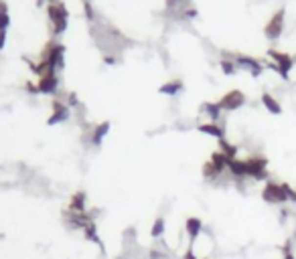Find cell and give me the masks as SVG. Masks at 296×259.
I'll return each mask as SVG.
<instances>
[{
	"label": "cell",
	"instance_id": "1",
	"mask_svg": "<svg viewBox=\"0 0 296 259\" xmlns=\"http://www.w3.org/2000/svg\"><path fill=\"white\" fill-rule=\"evenodd\" d=\"M47 15H49V20L53 24V33L63 35L67 31V24H69V10H67V6L61 0L59 2L47 4Z\"/></svg>",
	"mask_w": 296,
	"mask_h": 259
},
{
	"label": "cell",
	"instance_id": "2",
	"mask_svg": "<svg viewBox=\"0 0 296 259\" xmlns=\"http://www.w3.org/2000/svg\"><path fill=\"white\" fill-rule=\"evenodd\" d=\"M65 45H59V43H49L45 45L43 49V61L49 63V67L53 71H59V69H65Z\"/></svg>",
	"mask_w": 296,
	"mask_h": 259
},
{
	"label": "cell",
	"instance_id": "3",
	"mask_svg": "<svg viewBox=\"0 0 296 259\" xmlns=\"http://www.w3.org/2000/svg\"><path fill=\"white\" fill-rule=\"evenodd\" d=\"M262 200L268 204H286L288 197H286V190L282 186V182L268 180L264 190H262Z\"/></svg>",
	"mask_w": 296,
	"mask_h": 259
},
{
	"label": "cell",
	"instance_id": "4",
	"mask_svg": "<svg viewBox=\"0 0 296 259\" xmlns=\"http://www.w3.org/2000/svg\"><path fill=\"white\" fill-rule=\"evenodd\" d=\"M268 55L274 59V63H270V69L278 71L284 79H288V73H290L292 65H294V59L288 55V53H280L276 49H270V51H268Z\"/></svg>",
	"mask_w": 296,
	"mask_h": 259
},
{
	"label": "cell",
	"instance_id": "5",
	"mask_svg": "<svg viewBox=\"0 0 296 259\" xmlns=\"http://www.w3.org/2000/svg\"><path fill=\"white\" fill-rule=\"evenodd\" d=\"M268 160L264 156H252L246 160V170L248 176L254 180H266L268 179Z\"/></svg>",
	"mask_w": 296,
	"mask_h": 259
},
{
	"label": "cell",
	"instance_id": "6",
	"mask_svg": "<svg viewBox=\"0 0 296 259\" xmlns=\"http://www.w3.org/2000/svg\"><path fill=\"white\" fill-rule=\"evenodd\" d=\"M217 103L221 107V112H235L246 103V95L239 89H232V91H227Z\"/></svg>",
	"mask_w": 296,
	"mask_h": 259
},
{
	"label": "cell",
	"instance_id": "7",
	"mask_svg": "<svg viewBox=\"0 0 296 259\" xmlns=\"http://www.w3.org/2000/svg\"><path fill=\"white\" fill-rule=\"evenodd\" d=\"M284 17H286V10L284 8H280L276 15L268 20V24H266V29H264V33H266V37L268 39H272V40H276L280 35H282V31H284Z\"/></svg>",
	"mask_w": 296,
	"mask_h": 259
},
{
	"label": "cell",
	"instance_id": "8",
	"mask_svg": "<svg viewBox=\"0 0 296 259\" xmlns=\"http://www.w3.org/2000/svg\"><path fill=\"white\" fill-rule=\"evenodd\" d=\"M51 107H53V114L47 118V126H57V124H63V121L69 120V105L65 101L53 100Z\"/></svg>",
	"mask_w": 296,
	"mask_h": 259
},
{
	"label": "cell",
	"instance_id": "9",
	"mask_svg": "<svg viewBox=\"0 0 296 259\" xmlns=\"http://www.w3.org/2000/svg\"><path fill=\"white\" fill-rule=\"evenodd\" d=\"M37 87H39V93L53 95V93L59 89V77H57L55 73H49V75H45V77H39Z\"/></svg>",
	"mask_w": 296,
	"mask_h": 259
},
{
	"label": "cell",
	"instance_id": "10",
	"mask_svg": "<svg viewBox=\"0 0 296 259\" xmlns=\"http://www.w3.org/2000/svg\"><path fill=\"white\" fill-rule=\"evenodd\" d=\"M65 221H67V225H69L71 229H82V231L87 225L93 223L91 215H87V213H69V211H67V215H65Z\"/></svg>",
	"mask_w": 296,
	"mask_h": 259
},
{
	"label": "cell",
	"instance_id": "11",
	"mask_svg": "<svg viewBox=\"0 0 296 259\" xmlns=\"http://www.w3.org/2000/svg\"><path fill=\"white\" fill-rule=\"evenodd\" d=\"M185 231H187V237H189L191 245H195V241L201 237V233H203V221H201L199 217H189V219L185 221Z\"/></svg>",
	"mask_w": 296,
	"mask_h": 259
},
{
	"label": "cell",
	"instance_id": "12",
	"mask_svg": "<svg viewBox=\"0 0 296 259\" xmlns=\"http://www.w3.org/2000/svg\"><path fill=\"white\" fill-rule=\"evenodd\" d=\"M235 65H237V67H244V69H248V71H252L254 77L262 75V71H264L262 63H260L258 59H254V57H248V55H237V57H235Z\"/></svg>",
	"mask_w": 296,
	"mask_h": 259
},
{
	"label": "cell",
	"instance_id": "13",
	"mask_svg": "<svg viewBox=\"0 0 296 259\" xmlns=\"http://www.w3.org/2000/svg\"><path fill=\"white\" fill-rule=\"evenodd\" d=\"M197 130L201 134H205V136H213V138H217V140L225 138V130H223V126L217 124V121H207V124H201Z\"/></svg>",
	"mask_w": 296,
	"mask_h": 259
},
{
	"label": "cell",
	"instance_id": "14",
	"mask_svg": "<svg viewBox=\"0 0 296 259\" xmlns=\"http://www.w3.org/2000/svg\"><path fill=\"white\" fill-rule=\"evenodd\" d=\"M110 128H112L110 121H102V124H98L96 128H93V132H91V144L100 148L102 142H104V138L107 136V132H110Z\"/></svg>",
	"mask_w": 296,
	"mask_h": 259
},
{
	"label": "cell",
	"instance_id": "15",
	"mask_svg": "<svg viewBox=\"0 0 296 259\" xmlns=\"http://www.w3.org/2000/svg\"><path fill=\"white\" fill-rule=\"evenodd\" d=\"M183 91V81L181 79H172L169 81V83L165 85H160L158 87V93H163V95H170V98H174V95H179Z\"/></svg>",
	"mask_w": 296,
	"mask_h": 259
},
{
	"label": "cell",
	"instance_id": "16",
	"mask_svg": "<svg viewBox=\"0 0 296 259\" xmlns=\"http://www.w3.org/2000/svg\"><path fill=\"white\" fill-rule=\"evenodd\" d=\"M262 103H264V107L270 114H274V116H280L282 114V105H280V101L274 98V95H270V93H262Z\"/></svg>",
	"mask_w": 296,
	"mask_h": 259
},
{
	"label": "cell",
	"instance_id": "17",
	"mask_svg": "<svg viewBox=\"0 0 296 259\" xmlns=\"http://www.w3.org/2000/svg\"><path fill=\"white\" fill-rule=\"evenodd\" d=\"M67 209H69V213H85V193H75Z\"/></svg>",
	"mask_w": 296,
	"mask_h": 259
},
{
	"label": "cell",
	"instance_id": "18",
	"mask_svg": "<svg viewBox=\"0 0 296 259\" xmlns=\"http://www.w3.org/2000/svg\"><path fill=\"white\" fill-rule=\"evenodd\" d=\"M165 231H167V221L163 219V217H156L154 223H152V227H150V237H152V239L163 237Z\"/></svg>",
	"mask_w": 296,
	"mask_h": 259
},
{
	"label": "cell",
	"instance_id": "19",
	"mask_svg": "<svg viewBox=\"0 0 296 259\" xmlns=\"http://www.w3.org/2000/svg\"><path fill=\"white\" fill-rule=\"evenodd\" d=\"M207 116H209V120L211 121H217L219 120V116H221V107H219V103H203V107H201Z\"/></svg>",
	"mask_w": 296,
	"mask_h": 259
},
{
	"label": "cell",
	"instance_id": "20",
	"mask_svg": "<svg viewBox=\"0 0 296 259\" xmlns=\"http://www.w3.org/2000/svg\"><path fill=\"white\" fill-rule=\"evenodd\" d=\"M84 235H85V239L87 241H91V243H98L100 247H102V251H104V245H102V241H100V235H98V229H96V223H91V225H87L85 229H84Z\"/></svg>",
	"mask_w": 296,
	"mask_h": 259
},
{
	"label": "cell",
	"instance_id": "21",
	"mask_svg": "<svg viewBox=\"0 0 296 259\" xmlns=\"http://www.w3.org/2000/svg\"><path fill=\"white\" fill-rule=\"evenodd\" d=\"M219 148H221L219 152H223V154H225L227 158H230V160H233V158L237 156V148H235L233 144H230L225 138H223V140H219Z\"/></svg>",
	"mask_w": 296,
	"mask_h": 259
},
{
	"label": "cell",
	"instance_id": "22",
	"mask_svg": "<svg viewBox=\"0 0 296 259\" xmlns=\"http://www.w3.org/2000/svg\"><path fill=\"white\" fill-rule=\"evenodd\" d=\"M8 24H10V17H8V6L4 0H0V29L6 31L8 29Z\"/></svg>",
	"mask_w": 296,
	"mask_h": 259
},
{
	"label": "cell",
	"instance_id": "23",
	"mask_svg": "<svg viewBox=\"0 0 296 259\" xmlns=\"http://www.w3.org/2000/svg\"><path fill=\"white\" fill-rule=\"evenodd\" d=\"M217 176H219V170L211 164V160H207L205 164H203V179L205 180H215Z\"/></svg>",
	"mask_w": 296,
	"mask_h": 259
},
{
	"label": "cell",
	"instance_id": "24",
	"mask_svg": "<svg viewBox=\"0 0 296 259\" xmlns=\"http://www.w3.org/2000/svg\"><path fill=\"white\" fill-rule=\"evenodd\" d=\"M219 67H221V71H223L225 75H233V73L237 71V65H235V61H230V59H221Z\"/></svg>",
	"mask_w": 296,
	"mask_h": 259
},
{
	"label": "cell",
	"instance_id": "25",
	"mask_svg": "<svg viewBox=\"0 0 296 259\" xmlns=\"http://www.w3.org/2000/svg\"><path fill=\"white\" fill-rule=\"evenodd\" d=\"M84 6H85V17H87L89 20H93V8H91V2H89V0H85Z\"/></svg>",
	"mask_w": 296,
	"mask_h": 259
},
{
	"label": "cell",
	"instance_id": "26",
	"mask_svg": "<svg viewBox=\"0 0 296 259\" xmlns=\"http://www.w3.org/2000/svg\"><path fill=\"white\" fill-rule=\"evenodd\" d=\"M24 89L29 91V93H39V87H37V83H33V81H26V83H24Z\"/></svg>",
	"mask_w": 296,
	"mask_h": 259
},
{
	"label": "cell",
	"instance_id": "27",
	"mask_svg": "<svg viewBox=\"0 0 296 259\" xmlns=\"http://www.w3.org/2000/svg\"><path fill=\"white\" fill-rule=\"evenodd\" d=\"M183 259H199L197 255H195V251H193V245H189V249L185 251V255H183Z\"/></svg>",
	"mask_w": 296,
	"mask_h": 259
},
{
	"label": "cell",
	"instance_id": "28",
	"mask_svg": "<svg viewBox=\"0 0 296 259\" xmlns=\"http://www.w3.org/2000/svg\"><path fill=\"white\" fill-rule=\"evenodd\" d=\"M4 45H6V31L0 29V51L4 49Z\"/></svg>",
	"mask_w": 296,
	"mask_h": 259
},
{
	"label": "cell",
	"instance_id": "29",
	"mask_svg": "<svg viewBox=\"0 0 296 259\" xmlns=\"http://www.w3.org/2000/svg\"><path fill=\"white\" fill-rule=\"evenodd\" d=\"M69 103H71V105L77 103V95H75V93H69Z\"/></svg>",
	"mask_w": 296,
	"mask_h": 259
},
{
	"label": "cell",
	"instance_id": "30",
	"mask_svg": "<svg viewBox=\"0 0 296 259\" xmlns=\"http://www.w3.org/2000/svg\"><path fill=\"white\" fill-rule=\"evenodd\" d=\"M45 4V0H37V6H43Z\"/></svg>",
	"mask_w": 296,
	"mask_h": 259
}]
</instances>
